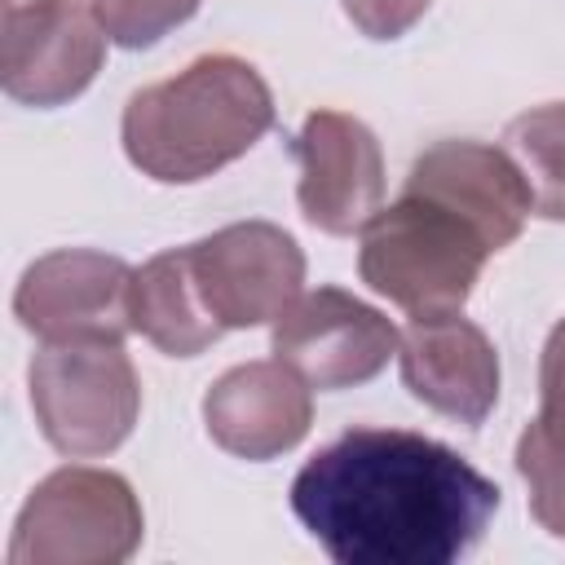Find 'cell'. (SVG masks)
<instances>
[{
	"label": "cell",
	"mask_w": 565,
	"mask_h": 565,
	"mask_svg": "<svg viewBox=\"0 0 565 565\" xmlns=\"http://www.w3.org/2000/svg\"><path fill=\"white\" fill-rule=\"evenodd\" d=\"M291 512L335 565H450L481 543L499 486L437 437L349 428L296 472Z\"/></svg>",
	"instance_id": "1"
},
{
	"label": "cell",
	"mask_w": 565,
	"mask_h": 565,
	"mask_svg": "<svg viewBox=\"0 0 565 565\" xmlns=\"http://www.w3.org/2000/svg\"><path fill=\"white\" fill-rule=\"evenodd\" d=\"M274 128L265 75L234 53H203L124 106V154L150 181L194 185L243 159Z\"/></svg>",
	"instance_id": "2"
},
{
	"label": "cell",
	"mask_w": 565,
	"mask_h": 565,
	"mask_svg": "<svg viewBox=\"0 0 565 565\" xmlns=\"http://www.w3.org/2000/svg\"><path fill=\"white\" fill-rule=\"evenodd\" d=\"M490 247L450 207L406 194L362 225L358 274L411 318L459 313L481 278Z\"/></svg>",
	"instance_id": "3"
},
{
	"label": "cell",
	"mask_w": 565,
	"mask_h": 565,
	"mask_svg": "<svg viewBox=\"0 0 565 565\" xmlns=\"http://www.w3.org/2000/svg\"><path fill=\"white\" fill-rule=\"evenodd\" d=\"M141 503L119 472L66 463L26 494L9 565H119L141 547Z\"/></svg>",
	"instance_id": "4"
},
{
	"label": "cell",
	"mask_w": 565,
	"mask_h": 565,
	"mask_svg": "<svg viewBox=\"0 0 565 565\" xmlns=\"http://www.w3.org/2000/svg\"><path fill=\"white\" fill-rule=\"evenodd\" d=\"M44 441L66 459H97L128 441L141 415V380L115 340L44 344L26 371Z\"/></svg>",
	"instance_id": "5"
},
{
	"label": "cell",
	"mask_w": 565,
	"mask_h": 565,
	"mask_svg": "<svg viewBox=\"0 0 565 565\" xmlns=\"http://www.w3.org/2000/svg\"><path fill=\"white\" fill-rule=\"evenodd\" d=\"M397 327L344 287L300 291L274 318V358L287 362L309 388L340 393L375 380L397 353Z\"/></svg>",
	"instance_id": "6"
},
{
	"label": "cell",
	"mask_w": 565,
	"mask_h": 565,
	"mask_svg": "<svg viewBox=\"0 0 565 565\" xmlns=\"http://www.w3.org/2000/svg\"><path fill=\"white\" fill-rule=\"evenodd\" d=\"M106 40L93 0H18L4 13L0 84L22 106H66L102 71Z\"/></svg>",
	"instance_id": "7"
},
{
	"label": "cell",
	"mask_w": 565,
	"mask_h": 565,
	"mask_svg": "<svg viewBox=\"0 0 565 565\" xmlns=\"http://www.w3.org/2000/svg\"><path fill=\"white\" fill-rule=\"evenodd\" d=\"M132 269L119 256L93 247H62L26 265L13 313L44 344L115 340L132 331Z\"/></svg>",
	"instance_id": "8"
},
{
	"label": "cell",
	"mask_w": 565,
	"mask_h": 565,
	"mask_svg": "<svg viewBox=\"0 0 565 565\" xmlns=\"http://www.w3.org/2000/svg\"><path fill=\"white\" fill-rule=\"evenodd\" d=\"M190 265L225 331L274 322L305 287V252L274 221H234L190 243Z\"/></svg>",
	"instance_id": "9"
},
{
	"label": "cell",
	"mask_w": 565,
	"mask_h": 565,
	"mask_svg": "<svg viewBox=\"0 0 565 565\" xmlns=\"http://www.w3.org/2000/svg\"><path fill=\"white\" fill-rule=\"evenodd\" d=\"M300 163V212L322 234H362L384 203V154L375 132L344 110L305 115L291 137Z\"/></svg>",
	"instance_id": "10"
},
{
	"label": "cell",
	"mask_w": 565,
	"mask_h": 565,
	"mask_svg": "<svg viewBox=\"0 0 565 565\" xmlns=\"http://www.w3.org/2000/svg\"><path fill=\"white\" fill-rule=\"evenodd\" d=\"M402 190L450 207L459 221H468L481 234L490 252H503L508 243H516L534 212V194L521 168L512 163V154L486 141L428 146L424 154H415Z\"/></svg>",
	"instance_id": "11"
},
{
	"label": "cell",
	"mask_w": 565,
	"mask_h": 565,
	"mask_svg": "<svg viewBox=\"0 0 565 565\" xmlns=\"http://www.w3.org/2000/svg\"><path fill=\"white\" fill-rule=\"evenodd\" d=\"M397 366L411 397L455 424L477 428L499 402V353L463 313L411 318L397 340Z\"/></svg>",
	"instance_id": "12"
},
{
	"label": "cell",
	"mask_w": 565,
	"mask_h": 565,
	"mask_svg": "<svg viewBox=\"0 0 565 565\" xmlns=\"http://www.w3.org/2000/svg\"><path fill=\"white\" fill-rule=\"evenodd\" d=\"M207 437L238 459L265 463L296 450L313 424L309 384L278 358L230 366L203 393Z\"/></svg>",
	"instance_id": "13"
},
{
	"label": "cell",
	"mask_w": 565,
	"mask_h": 565,
	"mask_svg": "<svg viewBox=\"0 0 565 565\" xmlns=\"http://www.w3.org/2000/svg\"><path fill=\"white\" fill-rule=\"evenodd\" d=\"M132 331H141L168 358H194L221 340V322L207 309L190 247H172L132 269Z\"/></svg>",
	"instance_id": "14"
},
{
	"label": "cell",
	"mask_w": 565,
	"mask_h": 565,
	"mask_svg": "<svg viewBox=\"0 0 565 565\" xmlns=\"http://www.w3.org/2000/svg\"><path fill=\"white\" fill-rule=\"evenodd\" d=\"M503 150L521 168L534 212L565 221V102L534 106L503 128Z\"/></svg>",
	"instance_id": "15"
},
{
	"label": "cell",
	"mask_w": 565,
	"mask_h": 565,
	"mask_svg": "<svg viewBox=\"0 0 565 565\" xmlns=\"http://www.w3.org/2000/svg\"><path fill=\"white\" fill-rule=\"evenodd\" d=\"M516 472L530 490L534 521L552 539H565V450L534 419L525 424V433L516 441Z\"/></svg>",
	"instance_id": "16"
},
{
	"label": "cell",
	"mask_w": 565,
	"mask_h": 565,
	"mask_svg": "<svg viewBox=\"0 0 565 565\" xmlns=\"http://www.w3.org/2000/svg\"><path fill=\"white\" fill-rule=\"evenodd\" d=\"M203 0H93L106 35L119 49H150L199 13Z\"/></svg>",
	"instance_id": "17"
},
{
	"label": "cell",
	"mask_w": 565,
	"mask_h": 565,
	"mask_svg": "<svg viewBox=\"0 0 565 565\" xmlns=\"http://www.w3.org/2000/svg\"><path fill=\"white\" fill-rule=\"evenodd\" d=\"M534 424L565 450V318L552 327L539 362V415Z\"/></svg>",
	"instance_id": "18"
},
{
	"label": "cell",
	"mask_w": 565,
	"mask_h": 565,
	"mask_svg": "<svg viewBox=\"0 0 565 565\" xmlns=\"http://www.w3.org/2000/svg\"><path fill=\"white\" fill-rule=\"evenodd\" d=\"M340 4L366 40H397L428 13L433 0H340Z\"/></svg>",
	"instance_id": "19"
}]
</instances>
